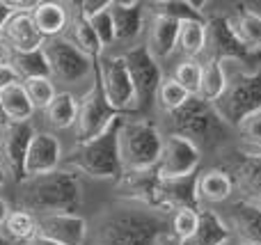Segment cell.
<instances>
[{"label":"cell","mask_w":261,"mask_h":245,"mask_svg":"<svg viewBox=\"0 0 261 245\" xmlns=\"http://www.w3.org/2000/svg\"><path fill=\"white\" fill-rule=\"evenodd\" d=\"M18 211L32 215L50 213H78L83 204V183L78 172L69 168H58L44 177L25 179L16 195Z\"/></svg>","instance_id":"1"},{"label":"cell","mask_w":261,"mask_h":245,"mask_svg":"<svg viewBox=\"0 0 261 245\" xmlns=\"http://www.w3.org/2000/svg\"><path fill=\"white\" fill-rule=\"evenodd\" d=\"M122 122L124 117H117L101 135L87 142H78L64 158V165L73 172H83L92 179L119 181L124 174L122 160H119V126Z\"/></svg>","instance_id":"2"},{"label":"cell","mask_w":261,"mask_h":245,"mask_svg":"<svg viewBox=\"0 0 261 245\" xmlns=\"http://www.w3.org/2000/svg\"><path fill=\"white\" fill-rule=\"evenodd\" d=\"M167 223L158 213L142 209H122L108 213L99 223L94 245H158Z\"/></svg>","instance_id":"3"},{"label":"cell","mask_w":261,"mask_h":245,"mask_svg":"<svg viewBox=\"0 0 261 245\" xmlns=\"http://www.w3.org/2000/svg\"><path fill=\"white\" fill-rule=\"evenodd\" d=\"M163 135L149 119L124 117L119 126V160L124 172H147L158 165Z\"/></svg>","instance_id":"4"},{"label":"cell","mask_w":261,"mask_h":245,"mask_svg":"<svg viewBox=\"0 0 261 245\" xmlns=\"http://www.w3.org/2000/svg\"><path fill=\"white\" fill-rule=\"evenodd\" d=\"M170 124L174 135L188 138L197 147L222 140L225 133L229 131L225 119L218 115L216 105L199 99V96H190L176 113H172Z\"/></svg>","instance_id":"5"},{"label":"cell","mask_w":261,"mask_h":245,"mask_svg":"<svg viewBox=\"0 0 261 245\" xmlns=\"http://www.w3.org/2000/svg\"><path fill=\"white\" fill-rule=\"evenodd\" d=\"M213 105L227 126H239L245 117L261 110V69L236 73L227 71L225 92Z\"/></svg>","instance_id":"6"},{"label":"cell","mask_w":261,"mask_h":245,"mask_svg":"<svg viewBox=\"0 0 261 245\" xmlns=\"http://www.w3.org/2000/svg\"><path fill=\"white\" fill-rule=\"evenodd\" d=\"M117 117H126L119 115L106 99L103 85H101L99 76V60L94 62V71H92V87L85 92V96L78 103V122H76V140L87 142L92 138L101 135Z\"/></svg>","instance_id":"7"},{"label":"cell","mask_w":261,"mask_h":245,"mask_svg":"<svg viewBox=\"0 0 261 245\" xmlns=\"http://www.w3.org/2000/svg\"><path fill=\"white\" fill-rule=\"evenodd\" d=\"M208 60H220L227 64L252 67L261 60V55L252 53L234 32L227 14H216L206 18V50Z\"/></svg>","instance_id":"8"},{"label":"cell","mask_w":261,"mask_h":245,"mask_svg":"<svg viewBox=\"0 0 261 245\" xmlns=\"http://www.w3.org/2000/svg\"><path fill=\"white\" fill-rule=\"evenodd\" d=\"M41 48H44L46 62L50 67V78L64 83V85H76L94 71V62L64 37L46 39Z\"/></svg>","instance_id":"9"},{"label":"cell","mask_w":261,"mask_h":245,"mask_svg":"<svg viewBox=\"0 0 261 245\" xmlns=\"http://www.w3.org/2000/svg\"><path fill=\"white\" fill-rule=\"evenodd\" d=\"M126 62L130 83L135 90L138 110H147L158 94V87L163 83V69L158 60L149 53L147 46H133L122 55Z\"/></svg>","instance_id":"10"},{"label":"cell","mask_w":261,"mask_h":245,"mask_svg":"<svg viewBox=\"0 0 261 245\" xmlns=\"http://www.w3.org/2000/svg\"><path fill=\"white\" fill-rule=\"evenodd\" d=\"M202 163V149L188 138L181 135H163V149L158 158L156 172L161 179H181L197 174V168Z\"/></svg>","instance_id":"11"},{"label":"cell","mask_w":261,"mask_h":245,"mask_svg":"<svg viewBox=\"0 0 261 245\" xmlns=\"http://www.w3.org/2000/svg\"><path fill=\"white\" fill-rule=\"evenodd\" d=\"M99 76L101 85H103L106 99L108 103L117 110L119 115H128L138 110V101H135V90L130 83L128 69L124 58H99Z\"/></svg>","instance_id":"12"},{"label":"cell","mask_w":261,"mask_h":245,"mask_svg":"<svg viewBox=\"0 0 261 245\" xmlns=\"http://www.w3.org/2000/svg\"><path fill=\"white\" fill-rule=\"evenodd\" d=\"M35 128L30 126V122L25 124H9L3 131V142H0V154H3L5 163H7L9 174L14 177L16 183L25 181V158H28V149L30 142L35 138Z\"/></svg>","instance_id":"13"},{"label":"cell","mask_w":261,"mask_h":245,"mask_svg":"<svg viewBox=\"0 0 261 245\" xmlns=\"http://www.w3.org/2000/svg\"><path fill=\"white\" fill-rule=\"evenodd\" d=\"M37 234L62 245H83L87 238V223L81 213L37 215Z\"/></svg>","instance_id":"14"},{"label":"cell","mask_w":261,"mask_h":245,"mask_svg":"<svg viewBox=\"0 0 261 245\" xmlns=\"http://www.w3.org/2000/svg\"><path fill=\"white\" fill-rule=\"evenodd\" d=\"M35 7V5H32ZM32 7L30 9H16L7 25L3 28L0 37H3L5 46L12 53H30L44 46V35L37 30L35 18H32Z\"/></svg>","instance_id":"15"},{"label":"cell","mask_w":261,"mask_h":245,"mask_svg":"<svg viewBox=\"0 0 261 245\" xmlns=\"http://www.w3.org/2000/svg\"><path fill=\"white\" fill-rule=\"evenodd\" d=\"M62 163V147L53 133H35L28 149L25 158V177H44L48 172H55Z\"/></svg>","instance_id":"16"},{"label":"cell","mask_w":261,"mask_h":245,"mask_svg":"<svg viewBox=\"0 0 261 245\" xmlns=\"http://www.w3.org/2000/svg\"><path fill=\"white\" fill-rule=\"evenodd\" d=\"M231 236L241 245H261V206L248 200H239L231 204L229 220Z\"/></svg>","instance_id":"17"},{"label":"cell","mask_w":261,"mask_h":245,"mask_svg":"<svg viewBox=\"0 0 261 245\" xmlns=\"http://www.w3.org/2000/svg\"><path fill=\"white\" fill-rule=\"evenodd\" d=\"M179 209H199L197 174L163 179V213H174Z\"/></svg>","instance_id":"18"},{"label":"cell","mask_w":261,"mask_h":245,"mask_svg":"<svg viewBox=\"0 0 261 245\" xmlns=\"http://www.w3.org/2000/svg\"><path fill=\"white\" fill-rule=\"evenodd\" d=\"M234 177H231L227 170L220 168H208L204 172L197 174V197L199 204L206 202V204H220L227 202L234 195Z\"/></svg>","instance_id":"19"},{"label":"cell","mask_w":261,"mask_h":245,"mask_svg":"<svg viewBox=\"0 0 261 245\" xmlns=\"http://www.w3.org/2000/svg\"><path fill=\"white\" fill-rule=\"evenodd\" d=\"M110 16L115 25V41H133L142 32L144 5L142 3H115L110 0Z\"/></svg>","instance_id":"20"},{"label":"cell","mask_w":261,"mask_h":245,"mask_svg":"<svg viewBox=\"0 0 261 245\" xmlns=\"http://www.w3.org/2000/svg\"><path fill=\"white\" fill-rule=\"evenodd\" d=\"M179 25L181 23L172 21L165 16H153L149 23V37H147V48L156 60H165L174 53L176 44H179Z\"/></svg>","instance_id":"21"},{"label":"cell","mask_w":261,"mask_h":245,"mask_svg":"<svg viewBox=\"0 0 261 245\" xmlns=\"http://www.w3.org/2000/svg\"><path fill=\"white\" fill-rule=\"evenodd\" d=\"M227 16H229L231 28H234V32L241 37V41H243L252 53L261 55V14L254 12L250 5L241 3V5H234Z\"/></svg>","instance_id":"22"},{"label":"cell","mask_w":261,"mask_h":245,"mask_svg":"<svg viewBox=\"0 0 261 245\" xmlns=\"http://www.w3.org/2000/svg\"><path fill=\"white\" fill-rule=\"evenodd\" d=\"M231 241V229L213 209L199 206V225L195 236L184 245H227Z\"/></svg>","instance_id":"23"},{"label":"cell","mask_w":261,"mask_h":245,"mask_svg":"<svg viewBox=\"0 0 261 245\" xmlns=\"http://www.w3.org/2000/svg\"><path fill=\"white\" fill-rule=\"evenodd\" d=\"M32 18H35L37 30L44 35V39H53L64 32L69 25V14L64 5L60 3H35L32 7Z\"/></svg>","instance_id":"24"},{"label":"cell","mask_w":261,"mask_h":245,"mask_svg":"<svg viewBox=\"0 0 261 245\" xmlns=\"http://www.w3.org/2000/svg\"><path fill=\"white\" fill-rule=\"evenodd\" d=\"M234 183H239V188L243 190V200L261 206V156H243V160L236 168Z\"/></svg>","instance_id":"25"},{"label":"cell","mask_w":261,"mask_h":245,"mask_svg":"<svg viewBox=\"0 0 261 245\" xmlns=\"http://www.w3.org/2000/svg\"><path fill=\"white\" fill-rule=\"evenodd\" d=\"M69 41H71L81 53H85L92 62H96V60L101 58V53H103V46H101L96 32L92 30L90 21H87L78 9H76V14H73V18L69 21Z\"/></svg>","instance_id":"26"},{"label":"cell","mask_w":261,"mask_h":245,"mask_svg":"<svg viewBox=\"0 0 261 245\" xmlns=\"http://www.w3.org/2000/svg\"><path fill=\"white\" fill-rule=\"evenodd\" d=\"M0 101H3L5 115H7L9 124H25L28 119L35 115V105L28 99V92L23 87V83H16V85H9L0 92Z\"/></svg>","instance_id":"27"},{"label":"cell","mask_w":261,"mask_h":245,"mask_svg":"<svg viewBox=\"0 0 261 245\" xmlns=\"http://www.w3.org/2000/svg\"><path fill=\"white\" fill-rule=\"evenodd\" d=\"M9 67L16 71V76L25 80H35V78H50V67L46 62L44 48L30 50V53H12L9 55Z\"/></svg>","instance_id":"28"},{"label":"cell","mask_w":261,"mask_h":245,"mask_svg":"<svg viewBox=\"0 0 261 245\" xmlns=\"http://www.w3.org/2000/svg\"><path fill=\"white\" fill-rule=\"evenodd\" d=\"M227 85V64L220 60H206L202 62V83H199V99L216 103Z\"/></svg>","instance_id":"29"},{"label":"cell","mask_w":261,"mask_h":245,"mask_svg":"<svg viewBox=\"0 0 261 245\" xmlns=\"http://www.w3.org/2000/svg\"><path fill=\"white\" fill-rule=\"evenodd\" d=\"M202 3H188V0H161V3H151L153 16H165L176 23H188V21H206L202 12Z\"/></svg>","instance_id":"30"},{"label":"cell","mask_w":261,"mask_h":245,"mask_svg":"<svg viewBox=\"0 0 261 245\" xmlns=\"http://www.w3.org/2000/svg\"><path fill=\"white\" fill-rule=\"evenodd\" d=\"M46 117L55 128H69L76 126L78 122V101L69 92H58L50 105L46 108Z\"/></svg>","instance_id":"31"},{"label":"cell","mask_w":261,"mask_h":245,"mask_svg":"<svg viewBox=\"0 0 261 245\" xmlns=\"http://www.w3.org/2000/svg\"><path fill=\"white\" fill-rule=\"evenodd\" d=\"M179 46L188 60H197L206 50V21H188L179 25Z\"/></svg>","instance_id":"32"},{"label":"cell","mask_w":261,"mask_h":245,"mask_svg":"<svg viewBox=\"0 0 261 245\" xmlns=\"http://www.w3.org/2000/svg\"><path fill=\"white\" fill-rule=\"evenodd\" d=\"M5 229H7L9 238L28 243L37 236V215L28 213V211H12L5 220Z\"/></svg>","instance_id":"33"},{"label":"cell","mask_w":261,"mask_h":245,"mask_svg":"<svg viewBox=\"0 0 261 245\" xmlns=\"http://www.w3.org/2000/svg\"><path fill=\"white\" fill-rule=\"evenodd\" d=\"M156 99H158V105H161L167 115H172L190 99V94L174 80V78H163L161 87H158Z\"/></svg>","instance_id":"34"},{"label":"cell","mask_w":261,"mask_h":245,"mask_svg":"<svg viewBox=\"0 0 261 245\" xmlns=\"http://www.w3.org/2000/svg\"><path fill=\"white\" fill-rule=\"evenodd\" d=\"M236 131H239V138L243 142L245 154L261 156V110L252 113L250 117H245L236 126Z\"/></svg>","instance_id":"35"},{"label":"cell","mask_w":261,"mask_h":245,"mask_svg":"<svg viewBox=\"0 0 261 245\" xmlns=\"http://www.w3.org/2000/svg\"><path fill=\"white\" fill-rule=\"evenodd\" d=\"M197 225H199V209H179L172 215L170 234L179 238L181 243H188L197 232Z\"/></svg>","instance_id":"36"},{"label":"cell","mask_w":261,"mask_h":245,"mask_svg":"<svg viewBox=\"0 0 261 245\" xmlns=\"http://www.w3.org/2000/svg\"><path fill=\"white\" fill-rule=\"evenodd\" d=\"M28 92V99L35 105V110H46L50 105V101L55 99V85L50 78H35V80H25L23 83Z\"/></svg>","instance_id":"37"},{"label":"cell","mask_w":261,"mask_h":245,"mask_svg":"<svg viewBox=\"0 0 261 245\" xmlns=\"http://www.w3.org/2000/svg\"><path fill=\"white\" fill-rule=\"evenodd\" d=\"M174 80L188 92L190 96L199 94V83H202V62L199 60H184L174 69Z\"/></svg>","instance_id":"38"},{"label":"cell","mask_w":261,"mask_h":245,"mask_svg":"<svg viewBox=\"0 0 261 245\" xmlns=\"http://www.w3.org/2000/svg\"><path fill=\"white\" fill-rule=\"evenodd\" d=\"M87 21H90L92 30L96 32V37H99L103 48L110 44H115V25H113V16H110V5L103 9V12H99L92 18H87Z\"/></svg>","instance_id":"39"},{"label":"cell","mask_w":261,"mask_h":245,"mask_svg":"<svg viewBox=\"0 0 261 245\" xmlns=\"http://www.w3.org/2000/svg\"><path fill=\"white\" fill-rule=\"evenodd\" d=\"M108 5H110V0H83V3L78 5V12H81L85 18H92L94 14L103 12Z\"/></svg>","instance_id":"40"},{"label":"cell","mask_w":261,"mask_h":245,"mask_svg":"<svg viewBox=\"0 0 261 245\" xmlns=\"http://www.w3.org/2000/svg\"><path fill=\"white\" fill-rule=\"evenodd\" d=\"M16 83H21V78L16 76V71H14L9 64H0V92L9 85H16Z\"/></svg>","instance_id":"41"},{"label":"cell","mask_w":261,"mask_h":245,"mask_svg":"<svg viewBox=\"0 0 261 245\" xmlns=\"http://www.w3.org/2000/svg\"><path fill=\"white\" fill-rule=\"evenodd\" d=\"M14 12H16V9H14L12 3H3V0H0V32H3V28L7 25V21L12 18Z\"/></svg>","instance_id":"42"},{"label":"cell","mask_w":261,"mask_h":245,"mask_svg":"<svg viewBox=\"0 0 261 245\" xmlns=\"http://www.w3.org/2000/svg\"><path fill=\"white\" fill-rule=\"evenodd\" d=\"M158 245H184V243H181L176 236H172L170 232H165L161 238H158Z\"/></svg>","instance_id":"43"},{"label":"cell","mask_w":261,"mask_h":245,"mask_svg":"<svg viewBox=\"0 0 261 245\" xmlns=\"http://www.w3.org/2000/svg\"><path fill=\"white\" fill-rule=\"evenodd\" d=\"M9 55H12V50L5 46L3 37H0V64H9Z\"/></svg>","instance_id":"44"},{"label":"cell","mask_w":261,"mask_h":245,"mask_svg":"<svg viewBox=\"0 0 261 245\" xmlns=\"http://www.w3.org/2000/svg\"><path fill=\"white\" fill-rule=\"evenodd\" d=\"M25 245H62V243H55V241H50V238H44V236L37 234V236L32 238V241H28Z\"/></svg>","instance_id":"45"},{"label":"cell","mask_w":261,"mask_h":245,"mask_svg":"<svg viewBox=\"0 0 261 245\" xmlns=\"http://www.w3.org/2000/svg\"><path fill=\"white\" fill-rule=\"evenodd\" d=\"M7 215H9V206H7V202L0 197V227L5 225V220H7Z\"/></svg>","instance_id":"46"},{"label":"cell","mask_w":261,"mask_h":245,"mask_svg":"<svg viewBox=\"0 0 261 245\" xmlns=\"http://www.w3.org/2000/svg\"><path fill=\"white\" fill-rule=\"evenodd\" d=\"M9 126V119H7V115H5V108H3V101H0V128H7Z\"/></svg>","instance_id":"47"},{"label":"cell","mask_w":261,"mask_h":245,"mask_svg":"<svg viewBox=\"0 0 261 245\" xmlns=\"http://www.w3.org/2000/svg\"><path fill=\"white\" fill-rule=\"evenodd\" d=\"M5 179H7V174H5V168L0 165V188L5 186Z\"/></svg>","instance_id":"48"},{"label":"cell","mask_w":261,"mask_h":245,"mask_svg":"<svg viewBox=\"0 0 261 245\" xmlns=\"http://www.w3.org/2000/svg\"><path fill=\"white\" fill-rule=\"evenodd\" d=\"M0 245H9V238L3 236V234H0Z\"/></svg>","instance_id":"49"},{"label":"cell","mask_w":261,"mask_h":245,"mask_svg":"<svg viewBox=\"0 0 261 245\" xmlns=\"http://www.w3.org/2000/svg\"><path fill=\"white\" fill-rule=\"evenodd\" d=\"M236 245H241V243H236Z\"/></svg>","instance_id":"50"}]
</instances>
